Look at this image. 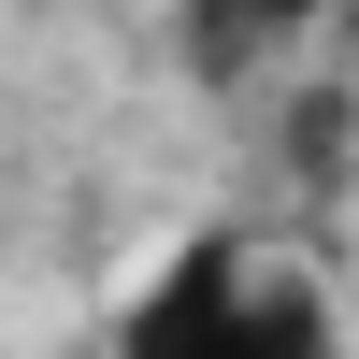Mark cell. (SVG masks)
Segmentation results:
<instances>
[{
  "instance_id": "obj_1",
  "label": "cell",
  "mask_w": 359,
  "mask_h": 359,
  "mask_svg": "<svg viewBox=\"0 0 359 359\" xmlns=\"http://www.w3.org/2000/svg\"><path fill=\"white\" fill-rule=\"evenodd\" d=\"M115 359H345V331H331V287L302 259L245 245V230H201L130 287Z\"/></svg>"
},
{
  "instance_id": "obj_2",
  "label": "cell",
  "mask_w": 359,
  "mask_h": 359,
  "mask_svg": "<svg viewBox=\"0 0 359 359\" xmlns=\"http://www.w3.org/2000/svg\"><path fill=\"white\" fill-rule=\"evenodd\" d=\"M316 29V0H187V57L216 86H245V72H273L287 43Z\"/></svg>"
}]
</instances>
